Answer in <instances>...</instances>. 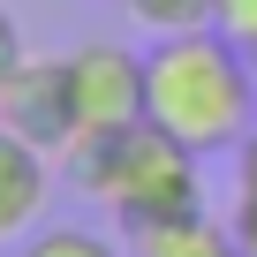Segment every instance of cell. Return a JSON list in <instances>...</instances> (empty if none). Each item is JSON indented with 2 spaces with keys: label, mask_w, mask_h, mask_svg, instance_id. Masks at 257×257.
I'll return each instance as SVG.
<instances>
[{
  "label": "cell",
  "mask_w": 257,
  "mask_h": 257,
  "mask_svg": "<svg viewBox=\"0 0 257 257\" xmlns=\"http://www.w3.org/2000/svg\"><path fill=\"white\" fill-rule=\"evenodd\" d=\"M144 121H159L197 159L234 152L257 128V61L227 31L152 38V53H144Z\"/></svg>",
  "instance_id": "6da1fadb"
},
{
  "label": "cell",
  "mask_w": 257,
  "mask_h": 257,
  "mask_svg": "<svg viewBox=\"0 0 257 257\" xmlns=\"http://www.w3.org/2000/svg\"><path fill=\"white\" fill-rule=\"evenodd\" d=\"M76 182L137 234V227H159V219H182V212H204V189H197V152L174 144L159 121H128L113 137L83 144L76 152Z\"/></svg>",
  "instance_id": "7a4b0ae2"
},
{
  "label": "cell",
  "mask_w": 257,
  "mask_h": 257,
  "mask_svg": "<svg viewBox=\"0 0 257 257\" xmlns=\"http://www.w3.org/2000/svg\"><path fill=\"white\" fill-rule=\"evenodd\" d=\"M68 91H76L83 144H98L113 128L144 121V53L121 46V38H83L68 53Z\"/></svg>",
  "instance_id": "3957f363"
},
{
  "label": "cell",
  "mask_w": 257,
  "mask_h": 257,
  "mask_svg": "<svg viewBox=\"0 0 257 257\" xmlns=\"http://www.w3.org/2000/svg\"><path fill=\"white\" fill-rule=\"evenodd\" d=\"M0 128H16L23 144H38L46 159L83 152V121H76V91H68V53L61 61H16V76L0 83Z\"/></svg>",
  "instance_id": "277c9868"
},
{
  "label": "cell",
  "mask_w": 257,
  "mask_h": 257,
  "mask_svg": "<svg viewBox=\"0 0 257 257\" xmlns=\"http://www.w3.org/2000/svg\"><path fill=\"white\" fill-rule=\"evenodd\" d=\"M46 197H53V159L38 144H23L16 128H0V242L38 234Z\"/></svg>",
  "instance_id": "5b68a950"
},
{
  "label": "cell",
  "mask_w": 257,
  "mask_h": 257,
  "mask_svg": "<svg viewBox=\"0 0 257 257\" xmlns=\"http://www.w3.org/2000/svg\"><path fill=\"white\" fill-rule=\"evenodd\" d=\"M137 257H242L234 227H219L212 212H182L159 227H137Z\"/></svg>",
  "instance_id": "8992f818"
},
{
  "label": "cell",
  "mask_w": 257,
  "mask_h": 257,
  "mask_svg": "<svg viewBox=\"0 0 257 257\" xmlns=\"http://www.w3.org/2000/svg\"><path fill=\"white\" fill-rule=\"evenodd\" d=\"M128 16L152 23V38H182V31H219V0H128Z\"/></svg>",
  "instance_id": "52a82bcc"
},
{
  "label": "cell",
  "mask_w": 257,
  "mask_h": 257,
  "mask_svg": "<svg viewBox=\"0 0 257 257\" xmlns=\"http://www.w3.org/2000/svg\"><path fill=\"white\" fill-rule=\"evenodd\" d=\"M16 257H121V249L98 242L91 227H38V234H23Z\"/></svg>",
  "instance_id": "ba28073f"
},
{
  "label": "cell",
  "mask_w": 257,
  "mask_h": 257,
  "mask_svg": "<svg viewBox=\"0 0 257 257\" xmlns=\"http://www.w3.org/2000/svg\"><path fill=\"white\" fill-rule=\"evenodd\" d=\"M219 31L257 61V0H219Z\"/></svg>",
  "instance_id": "9c48e42d"
},
{
  "label": "cell",
  "mask_w": 257,
  "mask_h": 257,
  "mask_svg": "<svg viewBox=\"0 0 257 257\" xmlns=\"http://www.w3.org/2000/svg\"><path fill=\"white\" fill-rule=\"evenodd\" d=\"M227 227H234V249H242V257H257V197H249V189L234 197V219H227Z\"/></svg>",
  "instance_id": "30bf717a"
},
{
  "label": "cell",
  "mask_w": 257,
  "mask_h": 257,
  "mask_svg": "<svg viewBox=\"0 0 257 257\" xmlns=\"http://www.w3.org/2000/svg\"><path fill=\"white\" fill-rule=\"evenodd\" d=\"M16 61H23V38H16V16L0 8V83L16 76Z\"/></svg>",
  "instance_id": "8fae6325"
},
{
  "label": "cell",
  "mask_w": 257,
  "mask_h": 257,
  "mask_svg": "<svg viewBox=\"0 0 257 257\" xmlns=\"http://www.w3.org/2000/svg\"><path fill=\"white\" fill-rule=\"evenodd\" d=\"M234 182H242V189L257 197V128H249V137L234 144Z\"/></svg>",
  "instance_id": "7c38bea8"
}]
</instances>
